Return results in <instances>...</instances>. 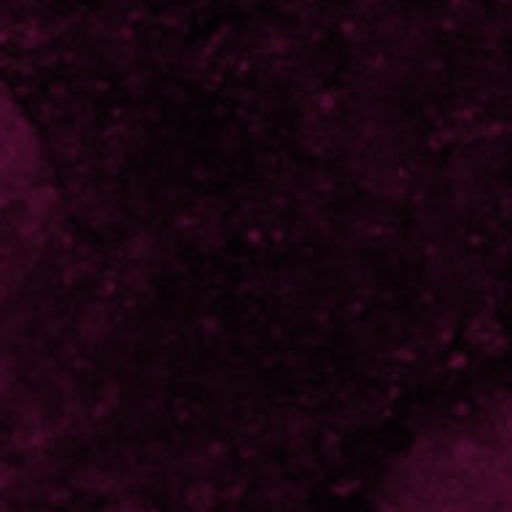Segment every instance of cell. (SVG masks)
Instances as JSON below:
<instances>
[{"label": "cell", "instance_id": "cell-1", "mask_svg": "<svg viewBox=\"0 0 512 512\" xmlns=\"http://www.w3.org/2000/svg\"><path fill=\"white\" fill-rule=\"evenodd\" d=\"M49 213L52 186L38 135L0 84V316L36 267Z\"/></svg>", "mask_w": 512, "mask_h": 512}]
</instances>
